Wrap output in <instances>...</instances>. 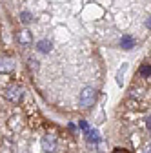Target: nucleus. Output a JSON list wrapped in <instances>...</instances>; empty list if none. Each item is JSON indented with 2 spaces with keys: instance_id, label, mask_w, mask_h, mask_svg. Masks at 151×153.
Wrapping results in <instances>:
<instances>
[{
  "instance_id": "1",
  "label": "nucleus",
  "mask_w": 151,
  "mask_h": 153,
  "mask_svg": "<svg viewBox=\"0 0 151 153\" xmlns=\"http://www.w3.org/2000/svg\"><path fill=\"white\" fill-rule=\"evenodd\" d=\"M95 100H97V89L91 88V86L89 88H84L82 93H80V99H78L80 108L87 109V108H91L93 104H95Z\"/></svg>"
},
{
  "instance_id": "2",
  "label": "nucleus",
  "mask_w": 151,
  "mask_h": 153,
  "mask_svg": "<svg viewBox=\"0 0 151 153\" xmlns=\"http://www.w3.org/2000/svg\"><path fill=\"white\" fill-rule=\"evenodd\" d=\"M4 97L9 100V102H20L22 100V97H24V89L18 86V84H9L7 88H6V91H4Z\"/></svg>"
},
{
  "instance_id": "3",
  "label": "nucleus",
  "mask_w": 151,
  "mask_h": 153,
  "mask_svg": "<svg viewBox=\"0 0 151 153\" xmlns=\"http://www.w3.org/2000/svg\"><path fill=\"white\" fill-rule=\"evenodd\" d=\"M56 146H58V142H56V137L55 135H46L42 137V149L46 153H55L56 151Z\"/></svg>"
},
{
  "instance_id": "4",
  "label": "nucleus",
  "mask_w": 151,
  "mask_h": 153,
  "mask_svg": "<svg viewBox=\"0 0 151 153\" xmlns=\"http://www.w3.org/2000/svg\"><path fill=\"white\" fill-rule=\"evenodd\" d=\"M15 69V62L9 59V56H2L0 59V71L2 73H11Z\"/></svg>"
},
{
  "instance_id": "5",
  "label": "nucleus",
  "mask_w": 151,
  "mask_h": 153,
  "mask_svg": "<svg viewBox=\"0 0 151 153\" xmlns=\"http://www.w3.org/2000/svg\"><path fill=\"white\" fill-rule=\"evenodd\" d=\"M135 46V38L133 36H131V35H124L122 38H120V48L122 49H131V48H133Z\"/></svg>"
},
{
  "instance_id": "6",
  "label": "nucleus",
  "mask_w": 151,
  "mask_h": 153,
  "mask_svg": "<svg viewBox=\"0 0 151 153\" xmlns=\"http://www.w3.org/2000/svg\"><path fill=\"white\" fill-rule=\"evenodd\" d=\"M51 48H53V44L47 40V38H44V40H38V42H36V49H38L40 53H49Z\"/></svg>"
},
{
  "instance_id": "7",
  "label": "nucleus",
  "mask_w": 151,
  "mask_h": 153,
  "mask_svg": "<svg viewBox=\"0 0 151 153\" xmlns=\"http://www.w3.org/2000/svg\"><path fill=\"white\" fill-rule=\"evenodd\" d=\"M16 40L20 44H31V33L29 31H20L16 35Z\"/></svg>"
},
{
  "instance_id": "8",
  "label": "nucleus",
  "mask_w": 151,
  "mask_h": 153,
  "mask_svg": "<svg viewBox=\"0 0 151 153\" xmlns=\"http://www.w3.org/2000/svg\"><path fill=\"white\" fill-rule=\"evenodd\" d=\"M86 135H87V140H89V142H95V144H97V142L100 140L98 131H97V129H89V131L86 133Z\"/></svg>"
},
{
  "instance_id": "9",
  "label": "nucleus",
  "mask_w": 151,
  "mask_h": 153,
  "mask_svg": "<svg viewBox=\"0 0 151 153\" xmlns=\"http://www.w3.org/2000/svg\"><path fill=\"white\" fill-rule=\"evenodd\" d=\"M138 73H140V76H144V79L146 76H151V64H142Z\"/></svg>"
},
{
  "instance_id": "10",
  "label": "nucleus",
  "mask_w": 151,
  "mask_h": 153,
  "mask_svg": "<svg viewBox=\"0 0 151 153\" xmlns=\"http://www.w3.org/2000/svg\"><path fill=\"white\" fill-rule=\"evenodd\" d=\"M20 22H22V24L33 22V15H31L29 11H22V13H20Z\"/></svg>"
},
{
  "instance_id": "11",
  "label": "nucleus",
  "mask_w": 151,
  "mask_h": 153,
  "mask_svg": "<svg viewBox=\"0 0 151 153\" xmlns=\"http://www.w3.org/2000/svg\"><path fill=\"white\" fill-rule=\"evenodd\" d=\"M127 69V64H122V68L118 69V73H117V84L118 86H122V82H124V71Z\"/></svg>"
},
{
  "instance_id": "12",
  "label": "nucleus",
  "mask_w": 151,
  "mask_h": 153,
  "mask_svg": "<svg viewBox=\"0 0 151 153\" xmlns=\"http://www.w3.org/2000/svg\"><path fill=\"white\" fill-rule=\"evenodd\" d=\"M29 68H31V71H36V69H38V60H36V59H29Z\"/></svg>"
},
{
  "instance_id": "13",
  "label": "nucleus",
  "mask_w": 151,
  "mask_h": 153,
  "mask_svg": "<svg viewBox=\"0 0 151 153\" xmlns=\"http://www.w3.org/2000/svg\"><path fill=\"white\" fill-rule=\"evenodd\" d=\"M78 126H80V129H82V131H86V133L89 131V126H87V122H86V120H80V122H78Z\"/></svg>"
},
{
  "instance_id": "14",
  "label": "nucleus",
  "mask_w": 151,
  "mask_h": 153,
  "mask_svg": "<svg viewBox=\"0 0 151 153\" xmlns=\"http://www.w3.org/2000/svg\"><path fill=\"white\" fill-rule=\"evenodd\" d=\"M146 126L151 129V117H147V119H146Z\"/></svg>"
},
{
  "instance_id": "15",
  "label": "nucleus",
  "mask_w": 151,
  "mask_h": 153,
  "mask_svg": "<svg viewBox=\"0 0 151 153\" xmlns=\"http://www.w3.org/2000/svg\"><path fill=\"white\" fill-rule=\"evenodd\" d=\"M146 26H147V27L151 29V18H147V22H146Z\"/></svg>"
},
{
  "instance_id": "16",
  "label": "nucleus",
  "mask_w": 151,
  "mask_h": 153,
  "mask_svg": "<svg viewBox=\"0 0 151 153\" xmlns=\"http://www.w3.org/2000/svg\"><path fill=\"white\" fill-rule=\"evenodd\" d=\"M115 153H127V151H124V149H117Z\"/></svg>"
},
{
  "instance_id": "17",
  "label": "nucleus",
  "mask_w": 151,
  "mask_h": 153,
  "mask_svg": "<svg viewBox=\"0 0 151 153\" xmlns=\"http://www.w3.org/2000/svg\"><path fill=\"white\" fill-rule=\"evenodd\" d=\"M144 153H151V149H146V151H144Z\"/></svg>"
}]
</instances>
